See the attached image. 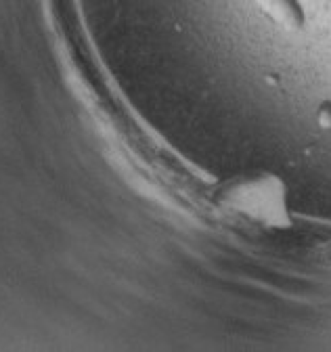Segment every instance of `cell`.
<instances>
[{
  "label": "cell",
  "instance_id": "1",
  "mask_svg": "<svg viewBox=\"0 0 331 352\" xmlns=\"http://www.w3.org/2000/svg\"><path fill=\"white\" fill-rule=\"evenodd\" d=\"M220 204L262 227H285L289 223L283 183L273 174L239 176L220 191Z\"/></svg>",
  "mask_w": 331,
  "mask_h": 352
},
{
  "label": "cell",
  "instance_id": "2",
  "mask_svg": "<svg viewBox=\"0 0 331 352\" xmlns=\"http://www.w3.org/2000/svg\"><path fill=\"white\" fill-rule=\"evenodd\" d=\"M258 5L275 23L283 28L296 30L304 21L302 9L296 0H258Z\"/></svg>",
  "mask_w": 331,
  "mask_h": 352
},
{
  "label": "cell",
  "instance_id": "3",
  "mask_svg": "<svg viewBox=\"0 0 331 352\" xmlns=\"http://www.w3.org/2000/svg\"><path fill=\"white\" fill-rule=\"evenodd\" d=\"M317 120L323 128H331V103H323L317 109Z\"/></svg>",
  "mask_w": 331,
  "mask_h": 352
}]
</instances>
